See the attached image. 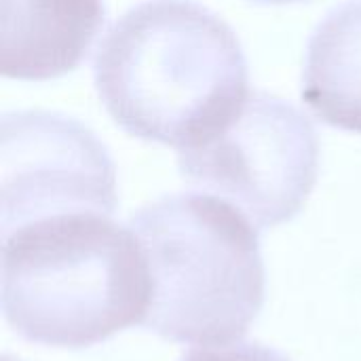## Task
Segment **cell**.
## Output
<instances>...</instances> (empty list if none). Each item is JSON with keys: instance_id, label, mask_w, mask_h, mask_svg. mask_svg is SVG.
Returning a JSON list of instances; mask_svg holds the SVG:
<instances>
[{"instance_id": "obj_1", "label": "cell", "mask_w": 361, "mask_h": 361, "mask_svg": "<svg viewBox=\"0 0 361 361\" xmlns=\"http://www.w3.org/2000/svg\"><path fill=\"white\" fill-rule=\"evenodd\" d=\"M95 89L133 137L190 148L245 102L247 61L237 34L192 0H146L106 34Z\"/></svg>"}, {"instance_id": "obj_2", "label": "cell", "mask_w": 361, "mask_h": 361, "mask_svg": "<svg viewBox=\"0 0 361 361\" xmlns=\"http://www.w3.org/2000/svg\"><path fill=\"white\" fill-rule=\"evenodd\" d=\"M102 209H63L2 233V311L30 343L87 349L144 326L152 281L131 226Z\"/></svg>"}, {"instance_id": "obj_3", "label": "cell", "mask_w": 361, "mask_h": 361, "mask_svg": "<svg viewBox=\"0 0 361 361\" xmlns=\"http://www.w3.org/2000/svg\"><path fill=\"white\" fill-rule=\"evenodd\" d=\"M152 296L144 326L195 347L239 343L264 305L258 226L214 195H171L131 220Z\"/></svg>"}, {"instance_id": "obj_4", "label": "cell", "mask_w": 361, "mask_h": 361, "mask_svg": "<svg viewBox=\"0 0 361 361\" xmlns=\"http://www.w3.org/2000/svg\"><path fill=\"white\" fill-rule=\"evenodd\" d=\"M182 176L239 207L258 228L292 220L319 173V137L290 102L250 93L207 140L178 152Z\"/></svg>"}, {"instance_id": "obj_5", "label": "cell", "mask_w": 361, "mask_h": 361, "mask_svg": "<svg viewBox=\"0 0 361 361\" xmlns=\"http://www.w3.org/2000/svg\"><path fill=\"white\" fill-rule=\"evenodd\" d=\"M116 171L80 123L51 112L4 114L0 125V226L63 209L116 212Z\"/></svg>"}, {"instance_id": "obj_6", "label": "cell", "mask_w": 361, "mask_h": 361, "mask_svg": "<svg viewBox=\"0 0 361 361\" xmlns=\"http://www.w3.org/2000/svg\"><path fill=\"white\" fill-rule=\"evenodd\" d=\"M106 19L102 0H0V72L59 78L87 57Z\"/></svg>"}, {"instance_id": "obj_7", "label": "cell", "mask_w": 361, "mask_h": 361, "mask_svg": "<svg viewBox=\"0 0 361 361\" xmlns=\"http://www.w3.org/2000/svg\"><path fill=\"white\" fill-rule=\"evenodd\" d=\"M302 99L324 123L361 133V0L338 6L313 32Z\"/></svg>"}, {"instance_id": "obj_8", "label": "cell", "mask_w": 361, "mask_h": 361, "mask_svg": "<svg viewBox=\"0 0 361 361\" xmlns=\"http://www.w3.org/2000/svg\"><path fill=\"white\" fill-rule=\"evenodd\" d=\"M182 361H290L279 351L260 343L226 345V347H203L190 351Z\"/></svg>"}, {"instance_id": "obj_9", "label": "cell", "mask_w": 361, "mask_h": 361, "mask_svg": "<svg viewBox=\"0 0 361 361\" xmlns=\"http://www.w3.org/2000/svg\"><path fill=\"white\" fill-rule=\"evenodd\" d=\"M256 2H267V4H290V2H298V0H256Z\"/></svg>"}, {"instance_id": "obj_10", "label": "cell", "mask_w": 361, "mask_h": 361, "mask_svg": "<svg viewBox=\"0 0 361 361\" xmlns=\"http://www.w3.org/2000/svg\"><path fill=\"white\" fill-rule=\"evenodd\" d=\"M4 361H11V360H8V357H4Z\"/></svg>"}]
</instances>
